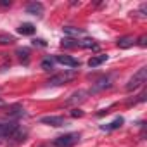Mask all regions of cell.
<instances>
[{
    "label": "cell",
    "mask_w": 147,
    "mask_h": 147,
    "mask_svg": "<svg viewBox=\"0 0 147 147\" xmlns=\"http://www.w3.org/2000/svg\"><path fill=\"white\" fill-rule=\"evenodd\" d=\"M76 75H78V73H76V71H73V69H64L62 73H57V75L50 76V78L47 80V85H49V87H59V85H64V83H67V82H71V80H75Z\"/></svg>",
    "instance_id": "1"
},
{
    "label": "cell",
    "mask_w": 147,
    "mask_h": 147,
    "mask_svg": "<svg viewBox=\"0 0 147 147\" xmlns=\"http://www.w3.org/2000/svg\"><path fill=\"white\" fill-rule=\"evenodd\" d=\"M78 140H80V133L71 131V133H64V135L54 138L52 145L54 147H73L75 144H78Z\"/></svg>",
    "instance_id": "2"
},
{
    "label": "cell",
    "mask_w": 147,
    "mask_h": 147,
    "mask_svg": "<svg viewBox=\"0 0 147 147\" xmlns=\"http://www.w3.org/2000/svg\"><path fill=\"white\" fill-rule=\"evenodd\" d=\"M145 80H147V67H140V69L135 73V75L130 78V82L126 83V90L131 92V90L140 88V87L145 83Z\"/></svg>",
    "instance_id": "3"
},
{
    "label": "cell",
    "mask_w": 147,
    "mask_h": 147,
    "mask_svg": "<svg viewBox=\"0 0 147 147\" xmlns=\"http://www.w3.org/2000/svg\"><path fill=\"white\" fill-rule=\"evenodd\" d=\"M18 123L16 121H4L0 123V138H9L16 130H18Z\"/></svg>",
    "instance_id": "4"
},
{
    "label": "cell",
    "mask_w": 147,
    "mask_h": 147,
    "mask_svg": "<svg viewBox=\"0 0 147 147\" xmlns=\"http://www.w3.org/2000/svg\"><path fill=\"white\" fill-rule=\"evenodd\" d=\"M111 85H113V78H111V76H102V78H99V80L92 85V88L88 90V94H95V92L106 90V88H109Z\"/></svg>",
    "instance_id": "5"
},
{
    "label": "cell",
    "mask_w": 147,
    "mask_h": 147,
    "mask_svg": "<svg viewBox=\"0 0 147 147\" xmlns=\"http://www.w3.org/2000/svg\"><path fill=\"white\" fill-rule=\"evenodd\" d=\"M87 97H88V90H76L69 95V99L66 100V106H76V104L87 100Z\"/></svg>",
    "instance_id": "6"
},
{
    "label": "cell",
    "mask_w": 147,
    "mask_h": 147,
    "mask_svg": "<svg viewBox=\"0 0 147 147\" xmlns=\"http://www.w3.org/2000/svg\"><path fill=\"white\" fill-rule=\"evenodd\" d=\"M26 137H28V130H26V128H23V126H18V130L9 137V144H11V145L21 144V142H24V140H26Z\"/></svg>",
    "instance_id": "7"
},
{
    "label": "cell",
    "mask_w": 147,
    "mask_h": 147,
    "mask_svg": "<svg viewBox=\"0 0 147 147\" xmlns=\"http://www.w3.org/2000/svg\"><path fill=\"white\" fill-rule=\"evenodd\" d=\"M40 123L50 125V126H64L66 119L62 116H43V118H40Z\"/></svg>",
    "instance_id": "8"
},
{
    "label": "cell",
    "mask_w": 147,
    "mask_h": 147,
    "mask_svg": "<svg viewBox=\"0 0 147 147\" xmlns=\"http://www.w3.org/2000/svg\"><path fill=\"white\" fill-rule=\"evenodd\" d=\"M54 61H55V62H59V64H62V66L80 67V61L73 59V57H69V55H55V57H54Z\"/></svg>",
    "instance_id": "9"
},
{
    "label": "cell",
    "mask_w": 147,
    "mask_h": 147,
    "mask_svg": "<svg viewBox=\"0 0 147 147\" xmlns=\"http://www.w3.org/2000/svg\"><path fill=\"white\" fill-rule=\"evenodd\" d=\"M26 12L28 14H33V16H42L43 14V4L40 2H31L26 5Z\"/></svg>",
    "instance_id": "10"
},
{
    "label": "cell",
    "mask_w": 147,
    "mask_h": 147,
    "mask_svg": "<svg viewBox=\"0 0 147 147\" xmlns=\"http://www.w3.org/2000/svg\"><path fill=\"white\" fill-rule=\"evenodd\" d=\"M133 45H135V38L130 36V35L121 36V38L118 40V47H119V49H130V47H133Z\"/></svg>",
    "instance_id": "11"
},
{
    "label": "cell",
    "mask_w": 147,
    "mask_h": 147,
    "mask_svg": "<svg viewBox=\"0 0 147 147\" xmlns=\"http://www.w3.org/2000/svg\"><path fill=\"white\" fill-rule=\"evenodd\" d=\"M123 123H125V119H123L121 116H118L113 123H109V125H102V126H100V130H104V131H109V130H118Z\"/></svg>",
    "instance_id": "12"
},
{
    "label": "cell",
    "mask_w": 147,
    "mask_h": 147,
    "mask_svg": "<svg viewBox=\"0 0 147 147\" xmlns=\"http://www.w3.org/2000/svg\"><path fill=\"white\" fill-rule=\"evenodd\" d=\"M107 61V54H99V55H94L90 61H88V66L90 67H97V66H100L102 62H106Z\"/></svg>",
    "instance_id": "13"
},
{
    "label": "cell",
    "mask_w": 147,
    "mask_h": 147,
    "mask_svg": "<svg viewBox=\"0 0 147 147\" xmlns=\"http://www.w3.org/2000/svg\"><path fill=\"white\" fill-rule=\"evenodd\" d=\"M35 30H36V28H35L31 23H23V24L18 28V31H19L21 35H33V33H35Z\"/></svg>",
    "instance_id": "14"
},
{
    "label": "cell",
    "mask_w": 147,
    "mask_h": 147,
    "mask_svg": "<svg viewBox=\"0 0 147 147\" xmlns=\"http://www.w3.org/2000/svg\"><path fill=\"white\" fill-rule=\"evenodd\" d=\"M78 42H80V47H82V49H94V50L99 49V45H97L95 40H92V38H83V40H78Z\"/></svg>",
    "instance_id": "15"
},
{
    "label": "cell",
    "mask_w": 147,
    "mask_h": 147,
    "mask_svg": "<svg viewBox=\"0 0 147 147\" xmlns=\"http://www.w3.org/2000/svg\"><path fill=\"white\" fill-rule=\"evenodd\" d=\"M64 33H66L67 36H82V35H85L83 30H80V28H73V26H66V28H64Z\"/></svg>",
    "instance_id": "16"
},
{
    "label": "cell",
    "mask_w": 147,
    "mask_h": 147,
    "mask_svg": "<svg viewBox=\"0 0 147 147\" xmlns=\"http://www.w3.org/2000/svg\"><path fill=\"white\" fill-rule=\"evenodd\" d=\"M61 45L66 47V49H78L80 47V42L78 40H73V38H62Z\"/></svg>",
    "instance_id": "17"
},
{
    "label": "cell",
    "mask_w": 147,
    "mask_h": 147,
    "mask_svg": "<svg viewBox=\"0 0 147 147\" xmlns=\"http://www.w3.org/2000/svg\"><path fill=\"white\" fill-rule=\"evenodd\" d=\"M16 54L19 55V59H21L23 62H28V61H30V49H26V47L18 49V52H16Z\"/></svg>",
    "instance_id": "18"
},
{
    "label": "cell",
    "mask_w": 147,
    "mask_h": 147,
    "mask_svg": "<svg viewBox=\"0 0 147 147\" xmlns=\"http://www.w3.org/2000/svg\"><path fill=\"white\" fill-rule=\"evenodd\" d=\"M7 113H9V116H23L24 114V109L21 106H12Z\"/></svg>",
    "instance_id": "19"
},
{
    "label": "cell",
    "mask_w": 147,
    "mask_h": 147,
    "mask_svg": "<svg viewBox=\"0 0 147 147\" xmlns=\"http://www.w3.org/2000/svg\"><path fill=\"white\" fill-rule=\"evenodd\" d=\"M16 40L11 35H0V45H12Z\"/></svg>",
    "instance_id": "20"
},
{
    "label": "cell",
    "mask_w": 147,
    "mask_h": 147,
    "mask_svg": "<svg viewBox=\"0 0 147 147\" xmlns=\"http://www.w3.org/2000/svg\"><path fill=\"white\" fill-rule=\"evenodd\" d=\"M42 69H45V71L54 69V59H50V57L43 59V61H42Z\"/></svg>",
    "instance_id": "21"
},
{
    "label": "cell",
    "mask_w": 147,
    "mask_h": 147,
    "mask_svg": "<svg viewBox=\"0 0 147 147\" xmlns=\"http://www.w3.org/2000/svg\"><path fill=\"white\" fill-rule=\"evenodd\" d=\"M33 45H35V47H47V42H45L43 38H35V40H33Z\"/></svg>",
    "instance_id": "22"
},
{
    "label": "cell",
    "mask_w": 147,
    "mask_h": 147,
    "mask_svg": "<svg viewBox=\"0 0 147 147\" xmlns=\"http://www.w3.org/2000/svg\"><path fill=\"white\" fill-rule=\"evenodd\" d=\"M71 116H73V118H82V116H83V111L78 109V107H75V109L71 111Z\"/></svg>",
    "instance_id": "23"
},
{
    "label": "cell",
    "mask_w": 147,
    "mask_h": 147,
    "mask_svg": "<svg viewBox=\"0 0 147 147\" xmlns=\"http://www.w3.org/2000/svg\"><path fill=\"white\" fill-rule=\"evenodd\" d=\"M135 43H138L140 47H145V45H147V36H145V35H142L138 40H135Z\"/></svg>",
    "instance_id": "24"
},
{
    "label": "cell",
    "mask_w": 147,
    "mask_h": 147,
    "mask_svg": "<svg viewBox=\"0 0 147 147\" xmlns=\"http://www.w3.org/2000/svg\"><path fill=\"white\" fill-rule=\"evenodd\" d=\"M11 5H12L11 0H0V7H11Z\"/></svg>",
    "instance_id": "25"
},
{
    "label": "cell",
    "mask_w": 147,
    "mask_h": 147,
    "mask_svg": "<svg viewBox=\"0 0 147 147\" xmlns=\"http://www.w3.org/2000/svg\"><path fill=\"white\" fill-rule=\"evenodd\" d=\"M145 11H147V4H142V5H140V12H142V16H145Z\"/></svg>",
    "instance_id": "26"
},
{
    "label": "cell",
    "mask_w": 147,
    "mask_h": 147,
    "mask_svg": "<svg viewBox=\"0 0 147 147\" xmlns=\"http://www.w3.org/2000/svg\"><path fill=\"white\" fill-rule=\"evenodd\" d=\"M0 107H5V102H4L2 99H0Z\"/></svg>",
    "instance_id": "27"
}]
</instances>
